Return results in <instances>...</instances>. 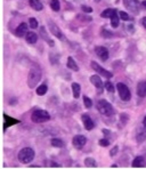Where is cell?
Wrapping results in <instances>:
<instances>
[{
	"mask_svg": "<svg viewBox=\"0 0 146 169\" xmlns=\"http://www.w3.org/2000/svg\"><path fill=\"white\" fill-rule=\"evenodd\" d=\"M98 143H99L101 146H109V145H110V141L106 139V138H102V139H99Z\"/></svg>",
	"mask_w": 146,
	"mask_h": 169,
	"instance_id": "obj_32",
	"label": "cell"
},
{
	"mask_svg": "<svg viewBox=\"0 0 146 169\" xmlns=\"http://www.w3.org/2000/svg\"><path fill=\"white\" fill-rule=\"evenodd\" d=\"M83 103H85V106H86L87 109L91 108V105H93V101L89 97H87V96H83Z\"/></svg>",
	"mask_w": 146,
	"mask_h": 169,
	"instance_id": "obj_29",
	"label": "cell"
},
{
	"mask_svg": "<svg viewBox=\"0 0 146 169\" xmlns=\"http://www.w3.org/2000/svg\"><path fill=\"white\" fill-rule=\"evenodd\" d=\"M30 6L37 12H40L43 9V6L40 0H30Z\"/></svg>",
	"mask_w": 146,
	"mask_h": 169,
	"instance_id": "obj_17",
	"label": "cell"
},
{
	"mask_svg": "<svg viewBox=\"0 0 146 169\" xmlns=\"http://www.w3.org/2000/svg\"><path fill=\"white\" fill-rule=\"evenodd\" d=\"M115 15H119V13L117 12V9H114V8L105 9L103 13L101 14V16L104 17V18H112V17L115 16Z\"/></svg>",
	"mask_w": 146,
	"mask_h": 169,
	"instance_id": "obj_13",
	"label": "cell"
},
{
	"mask_svg": "<svg viewBox=\"0 0 146 169\" xmlns=\"http://www.w3.org/2000/svg\"><path fill=\"white\" fill-rule=\"evenodd\" d=\"M48 25H49V30H50V32H52L56 38H58V39H63V33L60 32V30L58 29V26L56 25L55 23H53L52 21H49V22H48Z\"/></svg>",
	"mask_w": 146,
	"mask_h": 169,
	"instance_id": "obj_12",
	"label": "cell"
},
{
	"mask_svg": "<svg viewBox=\"0 0 146 169\" xmlns=\"http://www.w3.org/2000/svg\"><path fill=\"white\" fill-rule=\"evenodd\" d=\"M47 90H48V87H47V84H40L38 88H37V95H39V96H42V95H45V94L47 93Z\"/></svg>",
	"mask_w": 146,
	"mask_h": 169,
	"instance_id": "obj_21",
	"label": "cell"
},
{
	"mask_svg": "<svg viewBox=\"0 0 146 169\" xmlns=\"http://www.w3.org/2000/svg\"><path fill=\"white\" fill-rule=\"evenodd\" d=\"M27 33V24L26 23H21L16 29V35L17 37H24Z\"/></svg>",
	"mask_w": 146,
	"mask_h": 169,
	"instance_id": "obj_15",
	"label": "cell"
},
{
	"mask_svg": "<svg viewBox=\"0 0 146 169\" xmlns=\"http://www.w3.org/2000/svg\"><path fill=\"white\" fill-rule=\"evenodd\" d=\"M32 121L35 124H41V122H46L50 119V116L47 111L45 110H40V109H37L32 112V116H31Z\"/></svg>",
	"mask_w": 146,
	"mask_h": 169,
	"instance_id": "obj_3",
	"label": "cell"
},
{
	"mask_svg": "<svg viewBox=\"0 0 146 169\" xmlns=\"http://www.w3.org/2000/svg\"><path fill=\"white\" fill-rule=\"evenodd\" d=\"M118 151H119V146H114V147L111 150V152H110V155L114 157V155L117 154V152H118Z\"/></svg>",
	"mask_w": 146,
	"mask_h": 169,
	"instance_id": "obj_34",
	"label": "cell"
},
{
	"mask_svg": "<svg viewBox=\"0 0 146 169\" xmlns=\"http://www.w3.org/2000/svg\"><path fill=\"white\" fill-rule=\"evenodd\" d=\"M105 88H106V90L110 92V93H113V92H114V87H113L112 82H110V81H106V82H105Z\"/></svg>",
	"mask_w": 146,
	"mask_h": 169,
	"instance_id": "obj_30",
	"label": "cell"
},
{
	"mask_svg": "<svg viewBox=\"0 0 146 169\" xmlns=\"http://www.w3.org/2000/svg\"><path fill=\"white\" fill-rule=\"evenodd\" d=\"M137 95L139 97H146V81H140L137 84Z\"/></svg>",
	"mask_w": 146,
	"mask_h": 169,
	"instance_id": "obj_14",
	"label": "cell"
},
{
	"mask_svg": "<svg viewBox=\"0 0 146 169\" xmlns=\"http://www.w3.org/2000/svg\"><path fill=\"white\" fill-rule=\"evenodd\" d=\"M142 24H143V26L146 29V16L143 17V20H142Z\"/></svg>",
	"mask_w": 146,
	"mask_h": 169,
	"instance_id": "obj_36",
	"label": "cell"
},
{
	"mask_svg": "<svg viewBox=\"0 0 146 169\" xmlns=\"http://www.w3.org/2000/svg\"><path fill=\"white\" fill-rule=\"evenodd\" d=\"M142 5H143V6H144V7L146 8V0H144V1L142 2Z\"/></svg>",
	"mask_w": 146,
	"mask_h": 169,
	"instance_id": "obj_37",
	"label": "cell"
},
{
	"mask_svg": "<svg viewBox=\"0 0 146 169\" xmlns=\"http://www.w3.org/2000/svg\"><path fill=\"white\" fill-rule=\"evenodd\" d=\"M102 34H103L105 38H111L112 35H113L110 31H106V30H103V31H102Z\"/></svg>",
	"mask_w": 146,
	"mask_h": 169,
	"instance_id": "obj_35",
	"label": "cell"
},
{
	"mask_svg": "<svg viewBox=\"0 0 146 169\" xmlns=\"http://www.w3.org/2000/svg\"><path fill=\"white\" fill-rule=\"evenodd\" d=\"M119 23H120V20H119V15H115L111 18V25L113 27H118L119 26Z\"/></svg>",
	"mask_w": 146,
	"mask_h": 169,
	"instance_id": "obj_26",
	"label": "cell"
},
{
	"mask_svg": "<svg viewBox=\"0 0 146 169\" xmlns=\"http://www.w3.org/2000/svg\"><path fill=\"white\" fill-rule=\"evenodd\" d=\"M146 138V128L142 131V130H139V133L137 134V141L138 142H143L144 139Z\"/></svg>",
	"mask_w": 146,
	"mask_h": 169,
	"instance_id": "obj_27",
	"label": "cell"
},
{
	"mask_svg": "<svg viewBox=\"0 0 146 169\" xmlns=\"http://www.w3.org/2000/svg\"><path fill=\"white\" fill-rule=\"evenodd\" d=\"M81 120H82L83 126H85V128H86L87 130L94 129V127H95L94 121H93V119L90 118L88 114H82V116H81Z\"/></svg>",
	"mask_w": 146,
	"mask_h": 169,
	"instance_id": "obj_9",
	"label": "cell"
},
{
	"mask_svg": "<svg viewBox=\"0 0 146 169\" xmlns=\"http://www.w3.org/2000/svg\"><path fill=\"white\" fill-rule=\"evenodd\" d=\"M117 88H118L119 96H120V98L122 100V101H124V102L130 101V98H131V93H130L129 88L126 86V84H122V82H118Z\"/></svg>",
	"mask_w": 146,
	"mask_h": 169,
	"instance_id": "obj_5",
	"label": "cell"
},
{
	"mask_svg": "<svg viewBox=\"0 0 146 169\" xmlns=\"http://www.w3.org/2000/svg\"><path fill=\"white\" fill-rule=\"evenodd\" d=\"M25 39H26V42H29V43H35L37 40H38V35H37L35 32H27Z\"/></svg>",
	"mask_w": 146,
	"mask_h": 169,
	"instance_id": "obj_19",
	"label": "cell"
},
{
	"mask_svg": "<svg viewBox=\"0 0 146 169\" xmlns=\"http://www.w3.org/2000/svg\"><path fill=\"white\" fill-rule=\"evenodd\" d=\"M95 53L102 61H107V58H109V51H107V48H105L103 46L96 47L95 48Z\"/></svg>",
	"mask_w": 146,
	"mask_h": 169,
	"instance_id": "obj_8",
	"label": "cell"
},
{
	"mask_svg": "<svg viewBox=\"0 0 146 169\" xmlns=\"http://www.w3.org/2000/svg\"><path fill=\"white\" fill-rule=\"evenodd\" d=\"M41 79V70L38 68H32L29 72V77H27V84L30 88H35L37 84L40 81Z\"/></svg>",
	"mask_w": 146,
	"mask_h": 169,
	"instance_id": "obj_1",
	"label": "cell"
},
{
	"mask_svg": "<svg viewBox=\"0 0 146 169\" xmlns=\"http://www.w3.org/2000/svg\"><path fill=\"white\" fill-rule=\"evenodd\" d=\"M87 143L86 136L83 135H76L72 139V144L73 146H76L77 149H81L82 146H85V144Z\"/></svg>",
	"mask_w": 146,
	"mask_h": 169,
	"instance_id": "obj_7",
	"label": "cell"
},
{
	"mask_svg": "<svg viewBox=\"0 0 146 169\" xmlns=\"http://www.w3.org/2000/svg\"><path fill=\"white\" fill-rule=\"evenodd\" d=\"M50 143H52V145H53V146H55V147H62V146L64 145L63 141H62V139H60V138H53Z\"/></svg>",
	"mask_w": 146,
	"mask_h": 169,
	"instance_id": "obj_25",
	"label": "cell"
},
{
	"mask_svg": "<svg viewBox=\"0 0 146 169\" xmlns=\"http://www.w3.org/2000/svg\"><path fill=\"white\" fill-rule=\"evenodd\" d=\"M132 167L134 168H143L145 167V160L143 157H137L135 158L134 161H132Z\"/></svg>",
	"mask_w": 146,
	"mask_h": 169,
	"instance_id": "obj_16",
	"label": "cell"
},
{
	"mask_svg": "<svg viewBox=\"0 0 146 169\" xmlns=\"http://www.w3.org/2000/svg\"><path fill=\"white\" fill-rule=\"evenodd\" d=\"M29 23H30V27L31 29H37L38 27V21L35 20V17H31L29 20Z\"/></svg>",
	"mask_w": 146,
	"mask_h": 169,
	"instance_id": "obj_28",
	"label": "cell"
},
{
	"mask_svg": "<svg viewBox=\"0 0 146 169\" xmlns=\"http://www.w3.org/2000/svg\"><path fill=\"white\" fill-rule=\"evenodd\" d=\"M90 82H91V84H94L95 87L99 90V93H102V89H103V81H102L101 77L97 76V74L91 76L90 77Z\"/></svg>",
	"mask_w": 146,
	"mask_h": 169,
	"instance_id": "obj_11",
	"label": "cell"
},
{
	"mask_svg": "<svg viewBox=\"0 0 146 169\" xmlns=\"http://www.w3.org/2000/svg\"><path fill=\"white\" fill-rule=\"evenodd\" d=\"M90 64H91V68L94 69V70L96 71V72H97V73H101V74H102L103 77H105V78H107V79H111L112 77H113V74H112L110 71H107V70H105L104 68H102V66H101L99 64H97L95 61H93Z\"/></svg>",
	"mask_w": 146,
	"mask_h": 169,
	"instance_id": "obj_6",
	"label": "cell"
},
{
	"mask_svg": "<svg viewBox=\"0 0 146 169\" xmlns=\"http://www.w3.org/2000/svg\"><path fill=\"white\" fill-rule=\"evenodd\" d=\"M4 117L6 118L5 120H6V122H7V124H5V125H4V130H6V128H7V126H8V125L10 126V125H14V124H17V122H18V120H13V118H8L6 114H5Z\"/></svg>",
	"mask_w": 146,
	"mask_h": 169,
	"instance_id": "obj_24",
	"label": "cell"
},
{
	"mask_svg": "<svg viewBox=\"0 0 146 169\" xmlns=\"http://www.w3.org/2000/svg\"><path fill=\"white\" fill-rule=\"evenodd\" d=\"M124 6L129 8L134 14H138V0H123Z\"/></svg>",
	"mask_w": 146,
	"mask_h": 169,
	"instance_id": "obj_10",
	"label": "cell"
},
{
	"mask_svg": "<svg viewBox=\"0 0 146 169\" xmlns=\"http://www.w3.org/2000/svg\"><path fill=\"white\" fill-rule=\"evenodd\" d=\"M71 88H72L73 96H74L76 98H79V96H80V92H81V87H80V84H77V82H73L72 86H71Z\"/></svg>",
	"mask_w": 146,
	"mask_h": 169,
	"instance_id": "obj_18",
	"label": "cell"
},
{
	"mask_svg": "<svg viewBox=\"0 0 146 169\" xmlns=\"http://www.w3.org/2000/svg\"><path fill=\"white\" fill-rule=\"evenodd\" d=\"M85 165H86L88 168H95V167H97V165H96V161H95V159H93V158H87L86 160H85Z\"/></svg>",
	"mask_w": 146,
	"mask_h": 169,
	"instance_id": "obj_23",
	"label": "cell"
},
{
	"mask_svg": "<svg viewBox=\"0 0 146 169\" xmlns=\"http://www.w3.org/2000/svg\"><path fill=\"white\" fill-rule=\"evenodd\" d=\"M97 110L104 116H112L114 113V109L106 100H101L97 103Z\"/></svg>",
	"mask_w": 146,
	"mask_h": 169,
	"instance_id": "obj_4",
	"label": "cell"
},
{
	"mask_svg": "<svg viewBox=\"0 0 146 169\" xmlns=\"http://www.w3.org/2000/svg\"><path fill=\"white\" fill-rule=\"evenodd\" d=\"M81 9H82V12H85V13H93V8H91V7H88V6H85V5L81 6Z\"/></svg>",
	"mask_w": 146,
	"mask_h": 169,
	"instance_id": "obj_33",
	"label": "cell"
},
{
	"mask_svg": "<svg viewBox=\"0 0 146 169\" xmlns=\"http://www.w3.org/2000/svg\"><path fill=\"white\" fill-rule=\"evenodd\" d=\"M119 16H120L121 20H123V21H128L130 20V17L127 13H124V12H119Z\"/></svg>",
	"mask_w": 146,
	"mask_h": 169,
	"instance_id": "obj_31",
	"label": "cell"
},
{
	"mask_svg": "<svg viewBox=\"0 0 146 169\" xmlns=\"http://www.w3.org/2000/svg\"><path fill=\"white\" fill-rule=\"evenodd\" d=\"M143 125H144V127H146V117L144 118V121H143Z\"/></svg>",
	"mask_w": 146,
	"mask_h": 169,
	"instance_id": "obj_38",
	"label": "cell"
},
{
	"mask_svg": "<svg viewBox=\"0 0 146 169\" xmlns=\"http://www.w3.org/2000/svg\"><path fill=\"white\" fill-rule=\"evenodd\" d=\"M50 7L54 12H60V0H52L50 1Z\"/></svg>",
	"mask_w": 146,
	"mask_h": 169,
	"instance_id": "obj_22",
	"label": "cell"
},
{
	"mask_svg": "<svg viewBox=\"0 0 146 169\" xmlns=\"http://www.w3.org/2000/svg\"><path fill=\"white\" fill-rule=\"evenodd\" d=\"M68 68L71 69V70H73V71H79V66L77 65V63H76V61L73 59V57H69L68 58Z\"/></svg>",
	"mask_w": 146,
	"mask_h": 169,
	"instance_id": "obj_20",
	"label": "cell"
},
{
	"mask_svg": "<svg viewBox=\"0 0 146 169\" xmlns=\"http://www.w3.org/2000/svg\"><path fill=\"white\" fill-rule=\"evenodd\" d=\"M35 159V151L31 147H24L18 152V160L22 163H29Z\"/></svg>",
	"mask_w": 146,
	"mask_h": 169,
	"instance_id": "obj_2",
	"label": "cell"
},
{
	"mask_svg": "<svg viewBox=\"0 0 146 169\" xmlns=\"http://www.w3.org/2000/svg\"><path fill=\"white\" fill-rule=\"evenodd\" d=\"M96 1H99V0H96Z\"/></svg>",
	"mask_w": 146,
	"mask_h": 169,
	"instance_id": "obj_39",
	"label": "cell"
}]
</instances>
